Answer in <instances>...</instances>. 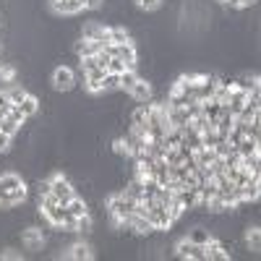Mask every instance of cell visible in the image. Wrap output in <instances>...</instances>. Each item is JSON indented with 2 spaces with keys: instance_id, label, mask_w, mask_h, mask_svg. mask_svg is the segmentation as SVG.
I'll use <instances>...</instances> for the list:
<instances>
[{
  "instance_id": "6da1fadb",
  "label": "cell",
  "mask_w": 261,
  "mask_h": 261,
  "mask_svg": "<svg viewBox=\"0 0 261 261\" xmlns=\"http://www.w3.org/2000/svg\"><path fill=\"white\" fill-rule=\"evenodd\" d=\"M136 206H139V201L128 199L125 193H115V196L107 199V212H110V220L113 222L115 220H123V217H128V214H134Z\"/></svg>"
},
{
  "instance_id": "7a4b0ae2",
  "label": "cell",
  "mask_w": 261,
  "mask_h": 261,
  "mask_svg": "<svg viewBox=\"0 0 261 261\" xmlns=\"http://www.w3.org/2000/svg\"><path fill=\"white\" fill-rule=\"evenodd\" d=\"M50 183H53V196L58 199V204H60V206H65V204H68V201L73 199V196H76L73 183H71L68 178H65V175H60V172L50 178Z\"/></svg>"
},
{
  "instance_id": "3957f363",
  "label": "cell",
  "mask_w": 261,
  "mask_h": 261,
  "mask_svg": "<svg viewBox=\"0 0 261 261\" xmlns=\"http://www.w3.org/2000/svg\"><path fill=\"white\" fill-rule=\"evenodd\" d=\"M53 86L58 92H73L76 89V73L68 68V65H58L53 71Z\"/></svg>"
},
{
  "instance_id": "277c9868",
  "label": "cell",
  "mask_w": 261,
  "mask_h": 261,
  "mask_svg": "<svg viewBox=\"0 0 261 261\" xmlns=\"http://www.w3.org/2000/svg\"><path fill=\"white\" fill-rule=\"evenodd\" d=\"M81 37L99 42V47H105V45H113V42H110V27L97 24V21H89V24H84V29H81Z\"/></svg>"
},
{
  "instance_id": "5b68a950",
  "label": "cell",
  "mask_w": 261,
  "mask_h": 261,
  "mask_svg": "<svg viewBox=\"0 0 261 261\" xmlns=\"http://www.w3.org/2000/svg\"><path fill=\"white\" fill-rule=\"evenodd\" d=\"M175 256L178 258H193V261H206V253H204V246L199 243H191L188 238L175 243Z\"/></svg>"
},
{
  "instance_id": "8992f818",
  "label": "cell",
  "mask_w": 261,
  "mask_h": 261,
  "mask_svg": "<svg viewBox=\"0 0 261 261\" xmlns=\"http://www.w3.org/2000/svg\"><path fill=\"white\" fill-rule=\"evenodd\" d=\"M50 8L58 16H76L79 11H84L81 0H50Z\"/></svg>"
},
{
  "instance_id": "52a82bcc",
  "label": "cell",
  "mask_w": 261,
  "mask_h": 261,
  "mask_svg": "<svg viewBox=\"0 0 261 261\" xmlns=\"http://www.w3.org/2000/svg\"><path fill=\"white\" fill-rule=\"evenodd\" d=\"M128 94L134 97L136 102H141V105H144V102H151V97H154V89H151V84H149L146 79H139V81H136V86H134V89H130Z\"/></svg>"
},
{
  "instance_id": "ba28073f",
  "label": "cell",
  "mask_w": 261,
  "mask_h": 261,
  "mask_svg": "<svg viewBox=\"0 0 261 261\" xmlns=\"http://www.w3.org/2000/svg\"><path fill=\"white\" fill-rule=\"evenodd\" d=\"M65 256L73 258V261H89V258H92V246H89V243H84V241L71 243L68 248H65Z\"/></svg>"
},
{
  "instance_id": "9c48e42d",
  "label": "cell",
  "mask_w": 261,
  "mask_h": 261,
  "mask_svg": "<svg viewBox=\"0 0 261 261\" xmlns=\"http://www.w3.org/2000/svg\"><path fill=\"white\" fill-rule=\"evenodd\" d=\"M73 50H76V55H79V58H89V55H97L102 47H99V42L81 37V39L76 42V45H73Z\"/></svg>"
},
{
  "instance_id": "30bf717a",
  "label": "cell",
  "mask_w": 261,
  "mask_h": 261,
  "mask_svg": "<svg viewBox=\"0 0 261 261\" xmlns=\"http://www.w3.org/2000/svg\"><path fill=\"white\" fill-rule=\"evenodd\" d=\"M201 115H204L209 123H217V118L222 115V102H217V99H204V102H201Z\"/></svg>"
},
{
  "instance_id": "8fae6325",
  "label": "cell",
  "mask_w": 261,
  "mask_h": 261,
  "mask_svg": "<svg viewBox=\"0 0 261 261\" xmlns=\"http://www.w3.org/2000/svg\"><path fill=\"white\" fill-rule=\"evenodd\" d=\"M130 222H134V235H151V232L157 230L154 225L146 220V217H141V214H136V212L130 214Z\"/></svg>"
},
{
  "instance_id": "7c38bea8",
  "label": "cell",
  "mask_w": 261,
  "mask_h": 261,
  "mask_svg": "<svg viewBox=\"0 0 261 261\" xmlns=\"http://www.w3.org/2000/svg\"><path fill=\"white\" fill-rule=\"evenodd\" d=\"M258 186H261V175H253L246 186H241V199L243 201H256L258 199Z\"/></svg>"
},
{
  "instance_id": "4fadbf2b",
  "label": "cell",
  "mask_w": 261,
  "mask_h": 261,
  "mask_svg": "<svg viewBox=\"0 0 261 261\" xmlns=\"http://www.w3.org/2000/svg\"><path fill=\"white\" fill-rule=\"evenodd\" d=\"M188 241L191 243H199V246H204L206 241H209V238H212V232H209V227H204V225H196V227H191L188 230Z\"/></svg>"
},
{
  "instance_id": "5bb4252c",
  "label": "cell",
  "mask_w": 261,
  "mask_h": 261,
  "mask_svg": "<svg viewBox=\"0 0 261 261\" xmlns=\"http://www.w3.org/2000/svg\"><path fill=\"white\" fill-rule=\"evenodd\" d=\"M139 79H141V76H139V73H136L134 68H125V71L120 73V89H123V92L128 94V92L134 89V86H136V81H139Z\"/></svg>"
},
{
  "instance_id": "9a60e30c",
  "label": "cell",
  "mask_w": 261,
  "mask_h": 261,
  "mask_svg": "<svg viewBox=\"0 0 261 261\" xmlns=\"http://www.w3.org/2000/svg\"><path fill=\"white\" fill-rule=\"evenodd\" d=\"M92 227H94V220H92V212L89 214H81V217H76V232L81 235V238H86L92 232Z\"/></svg>"
},
{
  "instance_id": "2e32d148",
  "label": "cell",
  "mask_w": 261,
  "mask_h": 261,
  "mask_svg": "<svg viewBox=\"0 0 261 261\" xmlns=\"http://www.w3.org/2000/svg\"><path fill=\"white\" fill-rule=\"evenodd\" d=\"M149 113H151V102H144L141 107H139V110L134 113V115H130V125H146V120H149Z\"/></svg>"
},
{
  "instance_id": "e0dca14e",
  "label": "cell",
  "mask_w": 261,
  "mask_h": 261,
  "mask_svg": "<svg viewBox=\"0 0 261 261\" xmlns=\"http://www.w3.org/2000/svg\"><path fill=\"white\" fill-rule=\"evenodd\" d=\"M246 243H248V251L258 253V248H261V230H258L256 225L246 230Z\"/></svg>"
},
{
  "instance_id": "ac0fdd59",
  "label": "cell",
  "mask_w": 261,
  "mask_h": 261,
  "mask_svg": "<svg viewBox=\"0 0 261 261\" xmlns=\"http://www.w3.org/2000/svg\"><path fill=\"white\" fill-rule=\"evenodd\" d=\"M0 134H6V136H16V134H21V123L13 120L11 115H6L3 120H0Z\"/></svg>"
},
{
  "instance_id": "d6986e66",
  "label": "cell",
  "mask_w": 261,
  "mask_h": 261,
  "mask_svg": "<svg viewBox=\"0 0 261 261\" xmlns=\"http://www.w3.org/2000/svg\"><path fill=\"white\" fill-rule=\"evenodd\" d=\"M65 209H68L73 217H81V214H89V204H86L84 199H79V196H73V199L65 204Z\"/></svg>"
},
{
  "instance_id": "ffe728a7",
  "label": "cell",
  "mask_w": 261,
  "mask_h": 261,
  "mask_svg": "<svg viewBox=\"0 0 261 261\" xmlns=\"http://www.w3.org/2000/svg\"><path fill=\"white\" fill-rule=\"evenodd\" d=\"M18 107H21V113H24L27 118H32V115H37V110H39V99H37L34 94H29Z\"/></svg>"
},
{
  "instance_id": "44dd1931",
  "label": "cell",
  "mask_w": 261,
  "mask_h": 261,
  "mask_svg": "<svg viewBox=\"0 0 261 261\" xmlns=\"http://www.w3.org/2000/svg\"><path fill=\"white\" fill-rule=\"evenodd\" d=\"M110 42L113 45H123V42H130V32L125 27H113L110 29Z\"/></svg>"
},
{
  "instance_id": "7402d4cb",
  "label": "cell",
  "mask_w": 261,
  "mask_h": 261,
  "mask_svg": "<svg viewBox=\"0 0 261 261\" xmlns=\"http://www.w3.org/2000/svg\"><path fill=\"white\" fill-rule=\"evenodd\" d=\"M8 94V99H11V105H21L27 97H29V92L24 89V86H11V89L6 92Z\"/></svg>"
},
{
  "instance_id": "603a6c76",
  "label": "cell",
  "mask_w": 261,
  "mask_h": 261,
  "mask_svg": "<svg viewBox=\"0 0 261 261\" xmlns=\"http://www.w3.org/2000/svg\"><path fill=\"white\" fill-rule=\"evenodd\" d=\"M115 89H120V76L105 73V79H102V92H115Z\"/></svg>"
},
{
  "instance_id": "cb8c5ba5",
  "label": "cell",
  "mask_w": 261,
  "mask_h": 261,
  "mask_svg": "<svg viewBox=\"0 0 261 261\" xmlns=\"http://www.w3.org/2000/svg\"><path fill=\"white\" fill-rule=\"evenodd\" d=\"M170 167H178V165H183V157H180V151H178V146H172V149H165V157H162Z\"/></svg>"
},
{
  "instance_id": "d4e9b609",
  "label": "cell",
  "mask_w": 261,
  "mask_h": 261,
  "mask_svg": "<svg viewBox=\"0 0 261 261\" xmlns=\"http://www.w3.org/2000/svg\"><path fill=\"white\" fill-rule=\"evenodd\" d=\"M125 68H128V65L120 58H110V63H107V73H115V76H120Z\"/></svg>"
},
{
  "instance_id": "484cf974",
  "label": "cell",
  "mask_w": 261,
  "mask_h": 261,
  "mask_svg": "<svg viewBox=\"0 0 261 261\" xmlns=\"http://www.w3.org/2000/svg\"><path fill=\"white\" fill-rule=\"evenodd\" d=\"M47 193H53V183L50 180H37V196L42 199V196H47Z\"/></svg>"
},
{
  "instance_id": "4316f807",
  "label": "cell",
  "mask_w": 261,
  "mask_h": 261,
  "mask_svg": "<svg viewBox=\"0 0 261 261\" xmlns=\"http://www.w3.org/2000/svg\"><path fill=\"white\" fill-rule=\"evenodd\" d=\"M13 146V136H6V134H0V154H8Z\"/></svg>"
},
{
  "instance_id": "83f0119b",
  "label": "cell",
  "mask_w": 261,
  "mask_h": 261,
  "mask_svg": "<svg viewBox=\"0 0 261 261\" xmlns=\"http://www.w3.org/2000/svg\"><path fill=\"white\" fill-rule=\"evenodd\" d=\"M136 3H139V8H141V11H157L162 0H136Z\"/></svg>"
},
{
  "instance_id": "f1b7e54d",
  "label": "cell",
  "mask_w": 261,
  "mask_h": 261,
  "mask_svg": "<svg viewBox=\"0 0 261 261\" xmlns=\"http://www.w3.org/2000/svg\"><path fill=\"white\" fill-rule=\"evenodd\" d=\"M8 115H11V118H13V120H18V123H21V125H24V123H27V120H29V118H27V115H24V113H21V107H18V105H13V107H11V110H8Z\"/></svg>"
},
{
  "instance_id": "f546056e",
  "label": "cell",
  "mask_w": 261,
  "mask_h": 261,
  "mask_svg": "<svg viewBox=\"0 0 261 261\" xmlns=\"http://www.w3.org/2000/svg\"><path fill=\"white\" fill-rule=\"evenodd\" d=\"M81 3H84V8L97 11V8H102V6H105V0H81Z\"/></svg>"
},
{
  "instance_id": "4dcf8cb0",
  "label": "cell",
  "mask_w": 261,
  "mask_h": 261,
  "mask_svg": "<svg viewBox=\"0 0 261 261\" xmlns=\"http://www.w3.org/2000/svg\"><path fill=\"white\" fill-rule=\"evenodd\" d=\"M18 258H21V253H16L13 248H6L3 251V261H18Z\"/></svg>"
},
{
  "instance_id": "1f68e13d",
  "label": "cell",
  "mask_w": 261,
  "mask_h": 261,
  "mask_svg": "<svg viewBox=\"0 0 261 261\" xmlns=\"http://www.w3.org/2000/svg\"><path fill=\"white\" fill-rule=\"evenodd\" d=\"M256 0H235L232 3V8H248V6H253Z\"/></svg>"
},
{
  "instance_id": "d6a6232c",
  "label": "cell",
  "mask_w": 261,
  "mask_h": 261,
  "mask_svg": "<svg viewBox=\"0 0 261 261\" xmlns=\"http://www.w3.org/2000/svg\"><path fill=\"white\" fill-rule=\"evenodd\" d=\"M222 3H225V6L230 8V11H235V8H232V3H235V0H222Z\"/></svg>"
},
{
  "instance_id": "836d02e7",
  "label": "cell",
  "mask_w": 261,
  "mask_h": 261,
  "mask_svg": "<svg viewBox=\"0 0 261 261\" xmlns=\"http://www.w3.org/2000/svg\"><path fill=\"white\" fill-rule=\"evenodd\" d=\"M0 68H3V60H0Z\"/></svg>"
}]
</instances>
